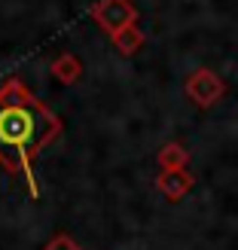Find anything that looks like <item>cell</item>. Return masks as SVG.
<instances>
[{
	"mask_svg": "<svg viewBox=\"0 0 238 250\" xmlns=\"http://www.w3.org/2000/svg\"><path fill=\"white\" fill-rule=\"evenodd\" d=\"M190 95H195L202 104H208L214 95H220V83H214L211 77H198L195 83L190 80Z\"/></svg>",
	"mask_w": 238,
	"mask_h": 250,
	"instance_id": "3",
	"label": "cell"
},
{
	"mask_svg": "<svg viewBox=\"0 0 238 250\" xmlns=\"http://www.w3.org/2000/svg\"><path fill=\"white\" fill-rule=\"evenodd\" d=\"M43 250H83V247H80L77 241H73L70 235H55V238L49 241V244H46Z\"/></svg>",
	"mask_w": 238,
	"mask_h": 250,
	"instance_id": "4",
	"label": "cell"
},
{
	"mask_svg": "<svg viewBox=\"0 0 238 250\" xmlns=\"http://www.w3.org/2000/svg\"><path fill=\"white\" fill-rule=\"evenodd\" d=\"M58 119L46 104L31 98L22 83H6L0 89V162L3 168L24 174L31 195H37L34 183V159L37 153L58 134Z\"/></svg>",
	"mask_w": 238,
	"mask_h": 250,
	"instance_id": "1",
	"label": "cell"
},
{
	"mask_svg": "<svg viewBox=\"0 0 238 250\" xmlns=\"http://www.w3.org/2000/svg\"><path fill=\"white\" fill-rule=\"evenodd\" d=\"M183 162V153L177 146H171V149H162V165H180Z\"/></svg>",
	"mask_w": 238,
	"mask_h": 250,
	"instance_id": "5",
	"label": "cell"
},
{
	"mask_svg": "<svg viewBox=\"0 0 238 250\" xmlns=\"http://www.w3.org/2000/svg\"><path fill=\"white\" fill-rule=\"evenodd\" d=\"M159 186H162V192H165L168 198H180L186 189L193 186V180L186 177V174H177V171H168V174H162V180H159Z\"/></svg>",
	"mask_w": 238,
	"mask_h": 250,
	"instance_id": "2",
	"label": "cell"
}]
</instances>
